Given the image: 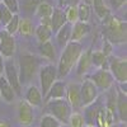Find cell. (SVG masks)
<instances>
[{
    "instance_id": "obj_1",
    "label": "cell",
    "mask_w": 127,
    "mask_h": 127,
    "mask_svg": "<svg viewBox=\"0 0 127 127\" xmlns=\"http://www.w3.org/2000/svg\"><path fill=\"white\" fill-rule=\"evenodd\" d=\"M62 48L64 50L60 56L59 66H57V76H60V78H64L67 74H70V71L75 67L80 54L83 52L80 42H76V41H70Z\"/></svg>"
},
{
    "instance_id": "obj_2",
    "label": "cell",
    "mask_w": 127,
    "mask_h": 127,
    "mask_svg": "<svg viewBox=\"0 0 127 127\" xmlns=\"http://www.w3.org/2000/svg\"><path fill=\"white\" fill-rule=\"evenodd\" d=\"M104 34L111 43H122L126 42V23L120 20L117 17L107 15L103 19Z\"/></svg>"
},
{
    "instance_id": "obj_3",
    "label": "cell",
    "mask_w": 127,
    "mask_h": 127,
    "mask_svg": "<svg viewBox=\"0 0 127 127\" xmlns=\"http://www.w3.org/2000/svg\"><path fill=\"white\" fill-rule=\"evenodd\" d=\"M38 59L33 55H22L19 59V80L20 84H26L33 79L38 71Z\"/></svg>"
},
{
    "instance_id": "obj_4",
    "label": "cell",
    "mask_w": 127,
    "mask_h": 127,
    "mask_svg": "<svg viewBox=\"0 0 127 127\" xmlns=\"http://www.w3.org/2000/svg\"><path fill=\"white\" fill-rule=\"evenodd\" d=\"M46 108L50 114H52L55 118H57L62 125H66L70 114L72 112L70 104L65 98H59V99H51L46 102Z\"/></svg>"
},
{
    "instance_id": "obj_5",
    "label": "cell",
    "mask_w": 127,
    "mask_h": 127,
    "mask_svg": "<svg viewBox=\"0 0 127 127\" xmlns=\"http://www.w3.org/2000/svg\"><path fill=\"white\" fill-rule=\"evenodd\" d=\"M108 70L111 71L114 80L120 84L127 81V60L126 57H108Z\"/></svg>"
},
{
    "instance_id": "obj_6",
    "label": "cell",
    "mask_w": 127,
    "mask_h": 127,
    "mask_svg": "<svg viewBox=\"0 0 127 127\" xmlns=\"http://www.w3.org/2000/svg\"><path fill=\"white\" fill-rule=\"evenodd\" d=\"M39 85H41V93L42 97H45L51 85L55 80H57V67L52 64H47L39 67Z\"/></svg>"
},
{
    "instance_id": "obj_7",
    "label": "cell",
    "mask_w": 127,
    "mask_h": 127,
    "mask_svg": "<svg viewBox=\"0 0 127 127\" xmlns=\"http://www.w3.org/2000/svg\"><path fill=\"white\" fill-rule=\"evenodd\" d=\"M4 72H5V79L8 80V83L12 85V88L14 89L15 94L20 95V89H22V84L19 80V71L18 67L14 64V61L8 60L6 62H4Z\"/></svg>"
},
{
    "instance_id": "obj_8",
    "label": "cell",
    "mask_w": 127,
    "mask_h": 127,
    "mask_svg": "<svg viewBox=\"0 0 127 127\" xmlns=\"http://www.w3.org/2000/svg\"><path fill=\"white\" fill-rule=\"evenodd\" d=\"M98 88L90 79H84L80 85V95H81V104L83 107L92 104L98 98Z\"/></svg>"
},
{
    "instance_id": "obj_9",
    "label": "cell",
    "mask_w": 127,
    "mask_h": 127,
    "mask_svg": "<svg viewBox=\"0 0 127 127\" xmlns=\"http://www.w3.org/2000/svg\"><path fill=\"white\" fill-rule=\"evenodd\" d=\"M90 80L95 84V87L100 90L111 89L114 84V79L108 69H98L93 75L90 76Z\"/></svg>"
},
{
    "instance_id": "obj_10",
    "label": "cell",
    "mask_w": 127,
    "mask_h": 127,
    "mask_svg": "<svg viewBox=\"0 0 127 127\" xmlns=\"http://www.w3.org/2000/svg\"><path fill=\"white\" fill-rule=\"evenodd\" d=\"M0 54L3 57L10 59L15 54V39L5 29L0 31Z\"/></svg>"
},
{
    "instance_id": "obj_11",
    "label": "cell",
    "mask_w": 127,
    "mask_h": 127,
    "mask_svg": "<svg viewBox=\"0 0 127 127\" xmlns=\"http://www.w3.org/2000/svg\"><path fill=\"white\" fill-rule=\"evenodd\" d=\"M65 99L70 104L71 109L78 111L83 107L81 104V95H80V85L76 83H70L66 85V93H65Z\"/></svg>"
},
{
    "instance_id": "obj_12",
    "label": "cell",
    "mask_w": 127,
    "mask_h": 127,
    "mask_svg": "<svg viewBox=\"0 0 127 127\" xmlns=\"http://www.w3.org/2000/svg\"><path fill=\"white\" fill-rule=\"evenodd\" d=\"M34 120L33 107L26 100H20L18 104V121L23 126H29Z\"/></svg>"
},
{
    "instance_id": "obj_13",
    "label": "cell",
    "mask_w": 127,
    "mask_h": 127,
    "mask_svg": "<svg viewBox=\"0 0 127 127\" xmlns=\"http://www.w3.org/2000/svg\"><path fill=\"white\" fill-rule=\"evenodd\" d=\"M117 94H116V113L118 116V120L122 123H126L127 120V97L126 92H123L120 88H116Z\"/></svg>"
},
{
    "instance_id": "obj_14",
    "label": "cell",
    "mask_w": 127,
    "mask_h": 127,
    "mask_svg": "<svg viewBox=\"0 0 127 127\" xmlns=\"http://www.w3.org/2000/svg\"><path fill=\"white\" fill-rule=\"evenodd\" d=\"M66 93V84L61 80H55L54 84L51 85L48 92L43 97V102L51 100V99H59V98H65Z\"/></svg>"
},
{
    "instance_id": "obj_15",
    "label": "cell",
    "mask_w": 127,
    "mask_h": 127,
    "mask_svg": "<svg viewBox=\"0 0 127 127\" xmlns=\"http://www.w3.org/2000/svg\"><path fill=\"white\" fill-rule=\"evenodd\" d=\"M24 100L29 103L32 107H41L43 103V97H42L41 90L36 85H29L24 94Z\"/></svg>"
},
{
    "instance_id": "obj_16",
    "label": "cell",
    "mask_w": 127,
    "mask_h": 127,
    "mask_svg": "<svg viewBox=\"0 0 127 127\" xmlns=\"http://www.w3.org/2000/svg\"><path fill=\"white\" fill-rule=\"evenodd\" d=\"M90 31V26L88 22H75L71 26V41H76L80 42L84 37H85Z\"/></svg>"
},
{
    "instance_id": "obj_17",
    "label": "cell",
    "mask_w": 127,
    "mask_h": 127,
    "mask_svg": "<svg viewBox=\"0 0 127 127\" xmlns=\"http://www.w3.org/2000/svg\"><path fill=\"white\" fill-rule=\"evenodd\" d=\"M75 66H76L78 75H84L85 72L89 71V69L92 66V50H88L85 52H81Z\"/></svg>"
},
{
    "instance_id": "obj_18",
    "label": "cell",
    "mask_w": 127,
    "mask_h": 127,
    "mask_svg": "<svg viewBox=\"0 0 127 127\" xmlns=\"http://www.w3.org/2000/svg\"><path fill=\"white\" fill-rule=\"evenodd\" d=\"M51 31L52 33H56L59 31V28H61L64 24H65L67 20H66V17H65V13L64 10L60 9V8H54V12L51 14Z\"/></svg>"
},
{
    "instance_id": "obj_19",
    "label": "cell",
    "mask_w": 127,
    "mask_h": 127,
    "mask_svg": "<svg viewBox=\"0 0 127 127\" xmlns=\"http://www.w3.org/2000/svg\"><path fill=\"white\" fill-rule=\"evenodd\" d=\"M0 95H1V98L8 103L13 102L15 99L14 89L12 88V85L8 83V80L3 75H0Z\"/></svg>"
},
{
    "instance_id": "obj_20",
    "label": "cell",
    "mask_w": 127,
    "mask_h": 127,
    "mask_svg": "<svg viewBox=\"0 0 127 127\" xmlns=\"http://www.w3.org/2000/svg\"><path fill=\"white\" fill-rule=\"evenodd\" d=\"M71 23L66 22L61 28H59V31L56 32V39L57 43L61 47H65L69 42L71 41Z\"/></svg>"
},
{
    "instance_id": "obj_21",
    "label": "cell",
    "mask_w": 127,
    "mask_h": 127,
    "mask_svg": "<svg viewBox=\"0 0 127 127\" xmlns=\"http://www.w3.org/2000/svg\"><path fill=\"white\" fill-rule=\"evenodd\" d=\"M99 109H100V105L95 102H93L89 105H85V112H84L85 125H95V118H97Z\"/></svg>"
},
{
    "instance_id": "obj_22",
    "label": "cell",
    "mask_w": 127,
    "mask_h": 127,
    "mask_svg": "<svg viewBox=\"0 0 127 127\" xmlns=\"http://www.w3.org/2000/svg\"><path fill=\"white\" fill-rule=\"evenodd\" d=\"M92 65L98 69H108V57L102 51H92Z\"/></svg>"
},
{
    "instance_id": "obj_23",
    "label": "cell",
    "mask_w": 127,
    "mask_h": 127,
    "mask_svg": "<svg viewBox=\"0 0 127 127\" xmlns=\"http://www.w3.org/2000/svg\"><path fill=\"white\" fill-rule=\"evenodd\" d=\"M92 5H93V8H94L95 14H97L98 18H100L102 20L107 17V15L111 14V10H109V8H108L107 5H105L104 0H93Z\"/></svg>"
},
{
    "instance_id": "obj_24",
    "label": "cell",
    "mask_w": 127,
    "mask_h": 127,
    "mask_svg": "<svg viewBox=\"0 0 127 127\" xmlns=\"http://www.w3.org/2000/svg\"><path fill=\"white\" fill-rule=\"evenodd\" d=\"M52 12H54V6H52L48 1H41L38 6L36 8L34 13L38 18H45V17H51Z\"/></svg>"
},
{
    "instance_id": "obj_25",
    "label": "cell",
    "mask_w": 127,
    "mask_h": 127,
    "mask_svg": "<svg viewBox=\"0 0 127 127\" xmlns=\"http://www.w3.org/2000/svg\"><path fill=\"white\" fill-rule=\"evenodd\" d=\"M38 51H39L41 56L47 59V60H54L55 59V50H54V46H52V43L50 41L43 42V43H39Z\"/></svg>"
},
{
    "instance_id": "obj_26",
    "label": "cell",
    "mask_w": 127,
    "mask_h": 127,
    "mask_svg": "<svg viewBox=\"0 0 127 127\" xmlns=\"http://www.w3.org/2000/svg\"><path fill=\"white\" fill-rule=\"evenodd\" d=\"M69 127H84L85 126V118H84V114L78 112V111H74L71 112L70 117L67 120Z\"/></svg>"
},
{
    "instance_id": "obj_27",
    "label": "cell",
    "mask_w": 127,
    "mask_h": 127,
    "mask_svg": "<svg viewBox=\"0 0 127 127\" xmlns=\"http://www.w3.org/2000/svg\"><path fill=\"white\" fill-rule=\"evenodd\" d=\"M34 33L38 38V42L39 43H43V42H47L51 39V36H52V31L51 28L48 27H45V26H38L36 29H34Z\"/></svg>"
},
{
    "instance_id": "obj_28",
    "label": "cell",
    "mask_w": 127,
    "mask_h": 127,
    "mask_svg": "<svg viewBox=\"0 0 127 127\" xmlns=\"http://www.w3.org/2000/svg\"><path fill=\"white\" fill-rule=\"evenodd\" d=\"M18 32H20L22 36H31L34 33V27L31 20L28 19H20L19 20V28Z\"/></svg>"
},
{
    "instance_id": "obj_29",
    "label": "cell",
    "mask_w": 127,
    "mask_h": 127,
    "mask_svg": "<svg viewBox=\"0 0 127 127\" xmlns=\"http://www.w3.org/2000/svg\"><path fill=\"white\" fill-rule=\"evenodd\" d=\"M90 5L85 4V3H80L78 5V19L80 22H88L90 18Z\"/></svg>"
},
{
    "instance_id": "obj_30",
    "label": "cell",
    "mask_w": 127,
    "mask_h": 127,
    "mask_svg": "<svg viewBox=\"0 0 127 127\" xmlns=\"http://www.w3.org/2000/svg\"><path fill=\"white\" fill-rule=\"evenodd\" d=\"M61 125H62V123H61L57 118H55L52 114L47 113V114H45L43 117L41 118L39 127H60Z\"/></svg>"
},
{
    "instance_id": "obj_31",
    "label": "cell",
    "mask_w": 127,
    "mask_h": 127,
    "mask_svg": "<svg viewBox=\"0 0 127 127\" xmlns=\"http://www.w3.org/2000/svg\"><path fill=\"white\" fill-rule=\"evenodd\" d=\"M19 20H20L19 15H18V14H13L12 19H10L9 22L4 26V27H5V31L9 32L10 34L14 36L17 32H18V28H19Z\"/></svg>"
},
{
    "instance_id": "obj_32",
    "label": "cell",
    "mask_w": 127,
    "mask_h": 127,
    "mask_svg": "<svg viewBox=\"0 0 127 127\" xmlns=\"http://www.w3.org/2000/svg\"><path fill=\"white\" fill-rule=\"evenodd\" d=\"M64 13H65V17H66V20L69 23L74 24L75 22H78V6H74V5H70V6H66L64 9Z\"/></svg>"
},
{
    "instance_id": "obj_33",
    "label": "cell",
    "mask_w": 127,
    "mask_h": 127,
    "mask_svg": "<svg viewBox=\"0 0 127 127\" xmlns=\"http://www.w3.org/2000/svg\"><path fill=\"white\" fill-rule=\"evenodd\" d=\"M12 17H13V13L10 12L3 3H0V24L5 26L9 20L12 19Z\"/></svg>"
},
{
    "instance_id": "obj_34",
    "label": "cell",
    "mask_w": 127,
    "mask_h": 127,
    "mask_svg": "<svg viewBox=\"0 0 127 127\" xmlns=\"http://www.w3.org/2000/svg\"><path fill=\"white\" fill-rule=\"evenodd\" d=\"M43 0H22V4H23V8L26 12L28 13H34L36 8L38 6V4Z\"/></svg>"
},
{
    "instance_id": "obj_35",
    "label": "cell",
    "mask_w": 127,
    "mask_h": 127,
    "mask_svg": "<svg viewBox=\"0 0 127 127\" xmlns=\"http://www.w3.org/2000/svg\"><path fill=\"white\" fill-rule=\"evenodd\" d=\"M1 3L13 14H18V12H19V1H18V0H1Z\"/></svg>"
},
{
    "instance_id": "obj_36",
    "label": "cell",
    "mask_w": 127,
    "mask_h": 127,
    "mask_svg": "<svg viewBox=\"0 0 127 127\" xmlns=\"http://www.w3.org/2000/svg\"><path fill=\"white\" fill-rule=\"evenodd\" d=\"M103 47H104V48H103L102 52L108 57V56L111 55V52H112V43H111V42H109L107 38H104V46H103Z\"/></svg>"
},
{
    "instance_id": "obj_37",
    "label": "cell",
    "mask_w": 127,
    "mask_h": 127,
    "mask_svg": "<svg viewBox=\"0 0 127 127\" xmlns=\"http://www.w3.org/2000/svg\"><path fill=\"white\" fill-rule=\"evenodd\" d=\"M126 1H127V0H111L112 6H113L114 9H120V8H122V6L126 4Z\"/></svg>"
},
{
    "instance_id": "obj_38",
    "label": "cell",
    "mask_w": 127,
    "mask_h": 127,
    "mask_svg": "<svg viewBox=\"0 0 127 127\" xmlns=\"http://www.w3.org/2000/svg\"><path fill=\"white\" fill-rule=\"evenodd\" d=\"M41 19V26H45L51 28V18L50 17H45V18H39Z\"/></svg>"
},
{
    "instance_id": "obj_39",
    "label": "cell",
    "mask_w": 127,
    "mask_h": 127,
    "mask_svg": "<svg viewBox=\"0 0 127 127\" xmlns=\"http://www.w3.org/2000/svg\"><path fill=\"white\" fill-rule=\"evenodd\" d=\"M80 3H81V0H65V1H64V5H66V6H70V5L78 6Z\"/></svg>"
},
{
    "instance_id": "obj_40",
    "label": "cell",
    "mask_w": 127,
    "mask_h": 127,
    "mask_svg": "<svg viewBox=\"0 0 127 127\" xmlns=\"http://www.w3.org/2000/svg\"><path fill=\"white\" fill-rule=\"evenodd\" d=\"M3 72H4V59L0 54V75H3Z\"/></svg>"
},
{
    "instance_id": "obj_41",
    "label": "cell",
    "mask_w": 127,
    "mask_h": 127,
    "mask_svg": "<svg viewBox=\"0 0 127 127\" xmlns=\"http://www.w3.org/2000/svg\"><path fill=\"white\" fill-rule=\"evenodd\" d=\"M111 127H126V123H122L121 122V125H112Z\"/></svg>"
},
{
    "instance_id": "obj_42",
    "label": "cell",
    "mask_w": 127,
    "mask_h": 127,
    "mask_svg": "<svg viewBox=\"0 0 127 127\" xmlns=\"http://www.w3.org/2000/svg\"><path fill=\"white\" fill-rule=\"evenodd\" d=\"M83 3H85V4H88V5H90L92 6V3H93V0H81Z\"/></svg>"
},
{
    "instance_id": "obj_43",
    "label": "cell",
    "mask_w": 127,
    "mask_h": 127,
    "mask_svg": "<svg viewBox=\"0 0 127 127\" xmlns=\"http://www.w3.org/2000/svg\"><path fill=\"white\" fill-rule=\"evenodd\" d=\"M0 127H9L6 122H0Z\"/></svg>"
},
{
    "instance_id": "obj_44",
    "label": "cell",
    "mask_w": 127,
    "mask_h": 127,
    "mask_svg": "<svg viewBox=\"0 0 127 127\" xmlns=\"http://www.w3.org/2000/svg\"><path fill=\"white\" fill-rule=\"evenodd\" d=\"M84 127H98V126H95V125H85Z\"/></svg>"
},
{
    "instance_id": "obj_45",
    "label": "cell",
    "mask_w": 127,
    "mask_h": 127,
    "mask_svg": "<svg viewBox=\"0 0 127 127\" xmlns=\"http://www.w3.org/2000/svg\"><path fill=\"white\" fill-rule=\"evenodd\" d=\"M64 1H65V0H59V4H60L61 6H64Z\"/></svg>"
},
{
    "instance_id": "obj_46",
    "label": "cell",
    "mask_w": 127,
    "mask_h": 127,
    "mask_svg": "<svg viewBox=\"0 0 127 127\" xmlns=\"http://www.w3.org/2000/svg\"><path fill=\"white\" fill-rule=\"evenodd\" d=\"M60 127H67V126H66V125H61Z\"/></svg>"
},
{
    "instance_id": "obj_47",
    "label": "cell",
    "mask_w": 127,
    "mask_h": 127,
    "mask_svg": "<svg viewBox=\"0 0 127 127\" xmlns=\"http://www.w3.org/2000/svg\"><path fill=\"white\" fill-rule=\"evenodd\" d=\"M0 99H1V95H0Z\"/></svg>"
},
{
    "instance_id": "obj_48",
    "label": "cell",
    "mask_w": 127,
    "mask_h": 127,
    "mask_svg": "<svg viewBox=\"0 0 127 127\" xmlns=\"http://www.w3.org/2000/svg\"><path fill=\"white\" fill-rule=\"evenodd\" d=\"M0 3H1V0H0Z\"/></svg>"
}]
</instances>
